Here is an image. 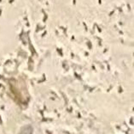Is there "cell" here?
Returning <instances> with one entry per match:
<instances>
[{
    "instance_id": "obj_1",
    "label": "cell",
    "mask_w": 134,
    "mask_h": 134,
    "mask_svg": "<svg viewBox=\"0 0 134 134\" xmlns=\"http://www.w3.org/2000/svg\"><path fill=\"white\" fill-rule=\"evenodd\" d=\"M32 132H34V129L32 127L30 126H23L20 131V134H32Z\"/></svg>"
}]
</instances>
